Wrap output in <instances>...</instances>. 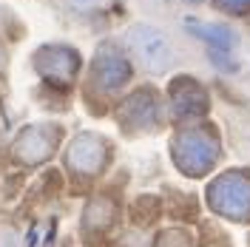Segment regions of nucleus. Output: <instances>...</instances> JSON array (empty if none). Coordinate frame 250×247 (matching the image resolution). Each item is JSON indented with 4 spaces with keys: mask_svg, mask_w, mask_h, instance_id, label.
I'll use <instances>...</instances> for the list:
<instances>
[{
    "mask_svg": "<svg viewBox=\"0 0 250 247\" xmlns=\"http://www.w3.org/2000/svg\"><path fill=\"white\" fill-rule=\"evenodd\" d=\"M128 48L148 71H162L171 62V46H168L165 34L151 26H134L128 31Z\"/></svg>",
    "mask_w": 250,
    "mask_h": 247,
    "instance_id": "obj_1",
    "label": "nucleus"
}]
</instances>
